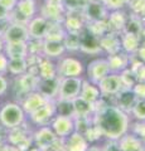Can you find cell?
<instances>
[{
	"instance_id": "37",
	"label": "cell",
	"mask_w": 145,
	"mask_h": 151,
	"mask_svg": "<svg viewBox=\"0 0 145 151\" xmlns=\"http://www.w3.org/2000/svg\"><path fill=\"white\" fill-rule=\"evenodd\" d=\"M63 43L66 48H69L72 50L79 49V37L78 34H74V33H68V34L64 37Z\"/></svg>"
},
{
	"instance_id": "53",
	"label": "cell",
	"mask_w": 145,
	"mask_h": 151,
	"mask_svg": "<svg viewBox=\"0 0 145 151\" xmlns=\"http://www.w3.org/2000/svg\"><path fill=\"white\" fill-rule=\"evenodd\" d=\"M0 151H5V147L3 145H0Z\"/></svg>"
},
{
	"instance_id": "33",
	"label": "cell",
	"mask_w": 145,
	"mask_h": 151,
	"mask_svg": "<svg viewBox=\"0 0 145 151\" xmlns=\"http://www.w3.org/2000/svg\"><path fill=\"white\" fill-rule=\"evenodd\" d=\"M66 34H64L63 28L61 27L58 23L56 22H50L48 32H47V35L44 39H52V40H63Z\"/></svg>"
},
{
	"instance_id": "1",
	"label": "cell",
	"mask_w": 145,
	"mask_h": 151,
	"mask_svg": "<svg viewBox=\"0 0 145 151\" xmlns=\"http://www.w3.org/2000/svg\"><path fill=\"white\" fill-rule=\"evenodd\" d=\"M95 126L106 137L118 140L128 131L129 117L116 106H105L97 111L95 116Z\"/></svg>"
},
{
	"instance_id": "38",
	"label": "cell",
	"mask_w": 145,
	"mask_h": 151,
	"mask_svg": "<svg viewBox=\"0 0 145 151\" xmlns=\"http://www.w3.org/2000/svg\"><path fill=\"white\" fill-rule=\"evenodd\" d=\"M133 115L140 121H145V100H138L133 107Z\"/></svg>"
},
{
	"instance_id": "17",
	"label": "cell",
	"mask_w": 145,
	"mask_h": 151,
	"mask_svg": "<svg viewBox=\"0 0 145 151\" xmlns=\"http://www.w3.org/2000/svg\"><path fill=\"white\" fill-rule=\"evenodd\" d=\"M66 151H86L87 150V141L85 136L79 132H72L68 136L64 146Z\"/></svg>"
},
{
	"instance_id": "4",
	"label": "cell",
	"mask_w": 145,
	"mask_h": 151,
	"mask_svg": "<svg viewBox=\"0 0 145 151\" xmlns=\"http://www.w3.org/2000/svg\"><path fill=\"white\" fill-rule=\"evenodd\" d=\"M82 88V79L78 77H63L59 81L58 94L61 100L72 101L79 96Z\"/></svg>"
},
{
	"instance_id": "6",
	"label": "cell",
	"mask_w": 145,
	"mask_h": 151,
	"mask_svg": "<svg viewBox=\"0 0 145 151\" xmlns=\"http://www.w3.org/2000/svg\"><path fill=\"white\" fill-rule=\"evenodd\" d=\"M79 37V49L88 54H96L101 50L100 47V38L95 35L88 28L83 29L78 33Z\"/></svg>"
},
{
	"instance_id": "10",
	"label": "cell",
	"mask_w": 145,
	"mask_h": 151,
	"mask_svg": "<svg viewBox=\"0 0 145 151\" xmlns=\"http://www.w3.org/2000/svg\"><path fill=\"white\" fill-rule=\"evenodd\" d=\"M50 22L47 20L43 17L34 18L29 22V27H28V32H29V38L32 39H43L47 35Z\"/></svg>"
},
{
	"instance_id": "43",
	"label": "cell",
	"mask_w": 145,
	"mask_h": 151,
	"mask_svg": "<svg viewBox=\"0 0 145 151\" xmlns=\"http://www.w3.org/2000/svg\"><path fill=\"white\" fill-rule=\"evenodd\" d=\"M17 3H18V0H0V5L3 8H5L8 12H12L15 8Z\"/></svg>"
},
{
	"instance_id": "40",
	"label": "cell",
	"mask_w": 145,
	"mask_h": 151,
	"mask_svg": "<svg viewBox=\"0 0 145 151\" xmlns=\"http://www.w3.org/2000/svg\"><path fill=\"white\" fill-rule=\"evenodd\" d=\"M133 92L138 97V100H145V81L135 83V86L133 87Z\"/></svg>"
},
{
	"instance_id": "3",
	"label": "cell",
	"mask_w": 145,
	"mask_h": 151,
	"mask_svg": "<svg viewBox=\"0 0 145 151\" xmlns=\"http://www.w3.org/2000/svg\"><path fill=\"white\" fill-rule=\"evenodd\" d=\"M24 121V111L19 105L6 103L0 111V122L8 129H15Z\"/></svg>"
},
{
	"instance_id": "54",
	"label": "cell",
	"mask_w": 145,
	"mask_h": 151,
	"mask_svg": "<svg viewBox=\"0 0 145 151\" xmlns=\"http://www.w3.org/2000/svg\"><path fill=\"white\" fill-rule=\"evenodd\" d=\"M18 1H20V0H18Z\"/></svg>"
},
{
	"instance_id": "5",
	"label": "cell",
	"mask_w": 145,
	"mask_h": 151,
	"mask_svg": "<svg viewBox=\"0 0 145 151\" xmlns=\"http://www.w3.org/2000/svg\"><path fill=\"white\" fill-rule=\"evenodd\" d=\"M3 39L5 43H27L29 39L28 27L19 23H10L3 33Z\"/></svg>"
},
{
	"instance_id": "49",
	"label": "cell",
	"mask_w": 145,
	"mask_h": 151,
	"mask_svg": "<svg viewBox=\"0 0 145 151\" xmlns=\"http://www.w3.org/2000/svg\"><path fill=\"white\" fill-rule=\"evenodd\" d=\"M138 53H139V57H140V58H141V59L144 60V62H145V45L139 47Z\"/></svg>"
},
{
	"instance_id": "29",
	"label": "cell",
	"mask_w": 145,
	"mask_h": 151,
	"mask_svg": "<svg viewBox=\"0 0 145 151\" xmlns=\"http://www.w3.org/2000/svg\"><path fill=\"white\" fill-rule=\"evenodd\" d=\"M28 68L25 58H13L8 62V70L13 74H23Z\"/></svg>"
},
{
	"instance_id": "46",
	"label": "cell",
	"mask_w": 145,
	"mask_h": 151,
	"mask_svg": "<svg viewBox=\"0 0 145 151\" xmlns=\"http://www.w3.org/2000/svg\"><path fill=\"white\" fill-rule=\"evenodd\" d=\"M10 19L6 18V19H0V35H3V33L5 32V29L9 27V24H10Z\"/></svg>"
},
{
	"instance_id": "50",
	"label": "cell",
	"mask_w": 145,
	"mask_h": 151,
	"mask_svg": "<svg viewBox=\"0 0 145 151\" xmlns=\"http://www.w3.org/2000/svg\"><path fill=\"white\" fill-rule=\"evenodd\" d=\"M86 151H102V150L99 149V147H96V146H91V147H87Z\"/></svg>"
},
{
	"instance_id": "26",
	"label": "cell",
	"mask_w": 145,
	"mask_h": 151,
	"mask_svg": "<svg viewBox=\"0 0 145 151\" xmlns=\"http://www.w3.org/2000/svg\"><path fill=\"white\" fill-rule=\"evenodd\" d=\"M100 47L110 54H114L120 49V40L114 34H107L100 37Z\"/></svg>"
},
{
	"instance_id": "14",
	"label": "cell",
	"mask_w": 145,
	"mask_h": 151,
	"mask_svg": "<svg viewBox=\"0 0 145 151\" xmlns=\"http://www.w3.org/2000/svg\"><path fill=\"white\" fill-rule=\"evenodd\" d=\"M54 113H56V106H54V103L48 101L44 106H42L39 110H37L35 112L30 113V117H32V120H33V122H35V124L44 125L50 119H52Z\"/></svg>"
},
{
	"instance_id": "42",
	"label": "cell",
	"mask_w": 145,
	"mask_h": 151,
	"mask_svg": "<svg viewBox=\"0 0 145 151\" xmlns=\"http://www.w3.org/2000/svg\"><path fill=\"white\" fill-rule=\"evenodd\" d=\"M129 4L136 13H145V0H130Z\"/></svg>"
},
{
	"instance_id": "8",
	"label": "cell",
	"mask_w": 145,
	"mask_h": 151,
	"mask_svg": "<svg viewBox=\"0 0 145 151\" xmlns=\"http://www.w3.org/2000/svg\"><path fill=\"white\" fill-rule=\"evenodd\" d=\"M100 92L102 94H107V96H114L118 94L121 89H124L123 82L119 74H107L105 78H102L99 82Z\"/></svg>"
},
{
	"instance_id": "15",
	"label": "cell",
	"mask_w": 145,
	"mask_h": 151,
	"mask_svg": "<svg viewBox=\"0 0 145 151\" xmlns=\"http://www.w3.org/2000/svg\"><path fill=\"white\" fill-rule=\"evenodd\" d=\"M48 101L49 100H47L43 94H40L39 92H34L27 96L24 102H23V108L28 113H33L37 110H39L42 106H44Z\"/></svg>"
},
{
	"instance_id": "16",
	"label": "cell",
	"mask_w": 145,
	"mask_h": 151,
	"mask_svg": "<svg viewBox=\"0 0 145 151\" xmlns=\"http://www.w3.org/2000/svg\"><path fill=\"white\" fill-rule=\"evenodd\" d=\"M38 92L40 94L49 100L50 97L58 94V88H59V79L57 77L48 78V79H42L40 82H38Z\"/></svg>"
},
{
	"instance_id": "22",
	"label": "cell",
	"mask_w": 145,
	"mask_h": 151,
	"mask_svg": "<svg viewBox=\"0 0 145 151\" xmlns=\"http://www.w3.org/2000/svg\"><path fill=\"white\" fill-rule=\"evenodd\" d=\"M43 18H45L49 22H59L63 19V5H50L47 4L42 9Z\"/></svg>"
},
{
	"instance_id": "27",
	"label": "cell",
	"mask_w": 145,
	"mask_h": 151,
	"mask_svg": "<svg viewBox=\"0 0 145 151\" xmlns=\"http://www.w3.org/2000/svg\"><path fill=\"white\" fill-rule=\"evenodd\" d=\"M38 74H40L42 79H48L56 77V67L48 59H42L38 62Z\"/></svg>"
},
{
	"instance_id": "39",
	"label": "cell",
	"mask_w": 145,
	"mask_h": 151,
	"mask_svg": "<svg viewBox=\"0 0 145 151\" xmlns=\"http://www.w3.org/2000/svg\"><path fill=\"white\" fill-rule=\"evenodd\" d=\"M130 0H105L104 4L107 9H111V10H119L120 8L125 6L126 4H129Z\"/></svg>"
},
{
	"instance_id": "31",
	"label": "cell",
	"mask_w": 145,
	"mask_h": 151,
	"mask_svg": "<svg viewBox=\"0 0 145 151\" xmlns=\"http://www.w3.org/2000/svg\"><path fill=\"white\" fill-rule=\"evenodd\" d=\"M121 44H123V48L129 52V53H133V52L139 49V37L135 34H130V33H125V35L121 39Z\"/></svg>"
},
{
	"instance_id": "19",
	"label": "cell",
	"mask_w": 145,
	"mask_h": 151,
	"mask_svg": "<svg viewBox=\"0 0 145 151\" xmlns=\"http://www.w3.org/2000/svg\"><path fill=\"white\" fill-rule=\"evenodd\" d=\"M81 14L82 12H69L68 13L66 20H64V24H66V28L69 33L78 34L83 29V22H82Z\"/></svg>"
},
{
	"instance_id": "36",
	"label": "cell",
	"mask_w": 145,
	"mask_h": 151,
	"mask_svg": "<svg viewBox=\"0 0 145 151\" xmlns=\"http://www.w3.org/2000/svg\"><path fill=\"white\" fill-rule=\"evenodd\" d=\"M88 0H63V6H67L69 12H82Z\"/></svg>"
},
{
	"instance_id": "44",
	"label": "cell",
	"mask_w": 145,
	"mask_h": 151,
	"mask_svg": "<svg viewBox=\"0 0 145 151\" xmlns=\"http://www.w3.org/2000/svg\"><path fill=\"white\" fill-rule=\"evenodd\" d=\"M8 58L3 53H0V73H4L8 70Z\"/></svg>"
},
{
	"instance_id": "35",
	"label": "cell",
	"mask_w": 145,
	"mask_h": 151,
	"mask_svg": "<svg viewBox=\"0 0 145 151\" xmlns=\"http://www.w3.org/2000/svg\"><path fill=\"white\" fill-rule=\"evenodd\" d=\"M38 82L39 81L37 79L35 76L30 73V74H25L24 77L20 79V86L25 92H28V91H32L34 87L38 86Z\"/></svg>"
},
{
	"instance_id": "25",
	"label": "cell",
	"mask_w": 145,
	"mask_h": 151,
	"mask_svg": "<svg viewBox=\"0 0 145 151\" xmlns=\"http://www.w3.org/2000/svg\"><path fill=\"white\" fill-rule=\"evenodd\" d=\"M100 93H101L100 89L96 86H93V84L88 83V82H82V88H81L79 96L82 98H85L86 101L95 105V102L99 101V98H100Z\"/></svg>"
},
{
	"instance_id": "12",
	"label": "cell",
	"mask_w": 145,
	"mask_h": 151,
	"mask_svg": "<svg viewBox=\"0 0 145 151\" xmlns=\"http://www.w3.org/2000/svg\"><path fill=\"white\" fill-rule=\"evenodd\" d=\"M83 67L79 60L73 58H66L61 62L58 72L62 77H78L82 73Z\"/></svg>"
},
{
	"instance_id": "41",
	"label": "cell",
	"mask_w": 145,
	"mask_h": 151,
	"mask_svg": "<svg viewBox=\"0 0 145 151\" xmlns=\"http://www.w3.org/2000/svg\"><path fill=\"white\" fill-rule=\"evenodd\" d=\"M102 134H101V131L97 129L96 126H90V129H88L85 134H83V136H86L87 140H90V141H95L100 137Z\"/></svg>"
},
{
	"instance_id": "21",
	"label": "cell",
	"mask_w": 145,
	"mask_h": 151,
	"mask_svg": "<svg viewBox=\"0 0 145 151\" xmlns=\"http://www.w3.org/2000/svg\"><path fill=\"white\" fill-rule=\"evenodd\" d=\"M73 103V108H74V116H88L90 113L95 110L93 103L86 101L85 98H82L81 96L76 97L74 100H72Z\"/></svg>"
},
{
	"instance_id": "47",
	"label": "cell",
	"mask_w": 145,
	"mask_h": 151,
	"mask_svg": "<svg viewBox=\"0 0 145 151\" xmlns=\"http://www.w3.org/2000/svg\"><path fill=\"white\" fill-rule=\"evenodd\" d=\"M6 88H8V82H6V79L0 76V94L5 93Z\"/></svg>"
},
{
	"instance_id": "28",
	"label": "cell",
	"mask_w": 145,
	"mask_h": 151,
	"mask_svg": "<svg viewBox=\"0 0 145 151\" xmlns=\"http://www.w3.org/2000/svg\"><path fill=\"white\" fill-rule=\"evenodd\" d=\"M56 112L58 116H66V117H73L74 116V108L73 103L69 100H61L56 103Z\"/></svg>"
},
{
	"instance_id": "34",
	"label": "cell",
	"mask_w": 145,
	"mask_h": 151,
	"mask_svg": "<svg viewBox=\"0 0 145 151\" xmlns=\"http://www.w3.org/2000/svg\"><path fill=\"white\" fill-rule=\"evenodd\" d=\"M120 78H121V82H123L124 88H128V89H133L135 83H136V76H135L133 70H130L128 68L121 72Z\"/></svg>"
},
{
	"instance_id": "13",
	"label": "cell",
	"mask_w": 145,
	"mask_h": 151,
	"mask_svg": "<svg viewBox=\"0 0 145 151\" xmlns=\"http://www.w3.org/2000/svg\"><path fill=\"white\" fill-rule=\"evenodd\" d=\"M138 101V97L135 96L133 89L124 88L118 93L116 96V107L120 108L121 111H131L135 105V102Z\"/></svg>"
},
{
	"instance_id": "52",
	"label": "cell",
	"mask_w": 145,
	"mask_h": 151,
	"mask_svg": "<svg viewBox=\"0 0 145 151\" xmlns=\"http://www.w3.org/2000/svg\"><path fill=\"white\" fill-rule=\"evenodd\" d=\"M91 1H97V3H104L105 0H91Z\"/></svg>"
},
{
	"instance_id": "18",
	"label": "cell",
	"mask_w": 145,
	"mask_h": 151,
	"mask_svg": "<svg viewBox=\"0 0 145 151\" xmlns=\"http://www.w3.org/2000/svg\"><path fill=\"white\" fill-rule=\"evenodd\" d=\"M107 62L110 65V70H112V72H123L129 65V57L125 53L116 52L114 54H110Z\"/></svg>"
},
{
	"instance_id": "48",
	"label": "cell",
	"mask_w": 145,
	"mask_h": 151,
	"mask_svg": "<svg viewBox=\"0 0 145 151\" xmlns=\"http://www.w3.org/2000/svg\"><path fill=\"white\" fill-rule=\"evenodd\" d=\"M9 13H10V12H8L5 8H3L1 5H0V19H6V18H9Z\"/></svg>"
},
{
	"instance_id": "20",
	"label": "cell",
	"mask_w": 145,
	"mask_h": 151,
	"mask_svg": "<svg viewBox=\"0 0 145 151\" xmlns=\"http://www.w3.org/2000/svg\"><path fill=\"white\" fill-rule=\"evenodd\" d=\"M66 49L63 40H52L44 39L43 42V53L47 57H58Z\"/></svg>"
},
{
	"instance_id": "30",
	"label": "cell",
	"mask_w": 145,
	"mask_h": 151,
	"mask_svg": "<svg viewBox=\"0 0 145 151\" xmlns=\"http://www.w3.org/2000/svg\"><path fill=\"white\" fill-rule=\"evenodd\" d=\"M125 23L126 20H125L124 14L120 13L119 10H114V13L109 18L107 27H109V29H112V30H121V29H124Z\"/></svg>"
},
{
	"instance_id": "9",
	"label": "cell",
	"mask_w": 145,
	"mask_h": 151,
	"mask_svg": "<svg viewBox=\"0 0 145 151\" xmlns=\"http://www.w3.org/2000/svg\"><path fill=\"white\" fill-rule=\"evenodd\" d=\"M52 127L54 134L59 137H68L73 132L74 129V120L73 117L66 116H57L52 122Z\"/></svg>"
},
{
	"instance_id": "55",
	"label": "cell",
	"mask_w": 145,
	"mask_h": 151,
	"mask_svg": "<svg viewBox=\"0 0 145 151\" xmlns=\"http://www.w3.org/2000/svg\"><path fill=\"white\" fill-rule=\"evenodd\" d=\"M63 151H66V150H63Z\"/></svg>"
},
{
	"instance_id": "32",
	"label": "cell",
	"mask_w": 145,
	"mask_h": 151,
	"mask_svg": "<svg viewBox=\"0 0 145 151\" xmlns=\"http://www.w3.org/2000/svg\"><path fill=\"white\" fill-rule=\"evenodd\" d=\"M119 145L121 151H135L141 149V142L134 136H123Z\"/></svg>"
},
{
	"instance_id": "24",
	"label": "cell",
	"mask_w": 145,
	"mask_h": 151,
	"mask_svg": "<svg viewBox=\"0 0 145 151\" xmlns=\"http://www.w3.org/2000/svg\"><path fill=\"white\" fill-rule=\"evenodd\" d=\"M6 55L9 59L13 58H25L28 53V45L27 43H6L5 47Z\"/></svg>"
},
{
	"instance_id": "45",
	"label": "cell",
	"mask_w": 145,
	"mask_h": 151,
	"mask_svg": "<svg viewBox=\"0 0 145 151\" xmlns=\"http://www.w3.org/2000/svg\"><path fill=\"white\" fill-rule=\"evenodd\" d=\"M102 151H121V147H120V145L119 144H116V142H109L106 146H105V149L102 150Z\"/></svg>"
},
{
	"instance_id": "23",
	"label": "cell",
	"mask_w": 145,
	"mask_h": 151,
	"mask_svg": "<svg viewBox=\"0 0 145 151\" xmlns=\"http://www.w3.org/2000/svg\"><path fill=\"white\" fill-rule=\"evenodd\" d=\"M56 141V134L49 129L43 127L35 134V142L40 147H50Z\"/></svg>"
},
{
	"instance_id": "2",
	"label": "cell",
	"mask_w": 145,
	"mask_h": 151,
	"mask_svg": "<svg viewBox=\"0 0 145 151\" xmlns=\"http://www.w3.org/2000/svg\"><path fill=\"white\" fill-rule=\"evenodd\" d=\"M35 0H20L17 3L15 8L9 13V19L12 23H19V24L27 25L35 14Z\"/></svg>"
},
{
	"instance_id": "7",
	"label": "cell",
	"mask_w": 145,
	"mask_h": 151,
	"mask_svg": "<svg viewBox=\"0 0 145 151\" xmlns=\"http://www.w3.org/2000/svg\"><path fill=\"white\" fill-rule=\"evenodd\" d=\"M82 14L83 17L87 18L88 20H91L92 23L105 22V19L107 17V8L105 6L104 3H97V1L88 0L85 9L82 10Z\"/></svg>"
},
{
	"instance_id": "11",
	"label": "cell",
	"mask_w": 145,
	"mask_h": 151,
	"mask_svg": "<svg viewBox=\"0 0 145 151\" xmlns=\"http://www.w3.org/2000/svg\"><path fill=\"white\" fill-rule=\"evenodd\" d=\"M87 70H88V76H90V78L96 83H99L102 78H105L106 76L111 72L107 59L93 60V62L88 65Z\"/></svg>"
},
{
	"instance_id": "51",
	"label": "cell",
	"mask_w": 145,
	"mask_h": 151,
	"mask_svg": "<svg viewBox=\"0 0 145 151\" xmlns=\"http://www.w3.org/2000/svg\"><path fill=\"white\" fill-rule=\"evenodd\" d=\"M3 49V40H1V38H0V50Z\"/></svg>"
}]
</instances>
